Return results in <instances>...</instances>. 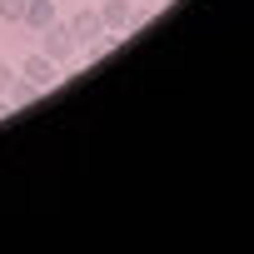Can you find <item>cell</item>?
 Wrapping results in <instances>:
<instances>
[{"label": "cell", "instance_id": "cell-1", "mask_svg": "<svg viewBox=\"0 0 254 254\" xmlns=\"http://www.w3.org/2000/svg\"><path fill=\"white\" fill-rule=\"evenodd\" d=\"M75 50H80V45H75V35H70V20H50V25L40 30V55H50L55 65H65Z\"/></svg>", "mask_w": 254, "mask_h": 254}, {"label": "cell", "instance_id": "cell-2", "mask_svg": "<svg viewBox=\"0 0 254 254\" xmlns=\"http://www.w3.org/2000/svg\"><path fill=\"white\" fill-rule=\"evenodd\" d=\"M70 35H75L80 50H95V45L105 40V20H100V10H80V15L70 20Z\"/></svg>", "mask_w": 254, "mask_h": 254}, {"label": "cell", "instance_id": "cell-3", "mask_svg": "<svg viewBox=\"0 0 254 254\" xmlns=\"http://www.w3.org/2000/svg\"><path fill=\"white\" fill-rule=\"evenodd\" d=\"M20 75H25V80H35L40 90H50V85L60 80V65H55L50 55H40V50H35V55H25V60H20Z\"/></svg>", "mask_w": 254, "mask_h": 254}, {"label": "cell", "instance_id": "cell-4", "mask_svg": "<svg viewBox=\"0 0 254 254\" xmlns=\"http://www.w3.org/2000/svg\"><path fill=\"white\" fill-rule=\"evenodd\" d=\"M100 20H105V30H130L135 25V10H130V0H105Z\"/></svg>", "mask_w": 254, "mask_h": 254}, {"label": "cell", "instance_id": "cell-5", "mask_svg": "<svg viewBox=\"0 0 254 254\" xmlns=\"http://www.w3.org/2000/svg\"><path fill=\"white\" fill-rule=\"evenodd\" d=\"M50 20H55V0H25V20H20L25 30H35V35H40Z\"/></svg>", "mask_w": 254, "mask_h": 254}, {"label": "cell", "instance_id": "cell-6", "mask_svg": "<svg viewBox=\"0 0 254 254\" xmlns=\"http://www.w3.org/2000/svg\"><path fill=\"white\" fill-rule=\"evenodd\" d=\"M35 100H40V85L25 80V75H15V85H10V105L20 110V105H35Z\"/></svg>", "mask_w": 254, "mask_h": 254}, {"label": "cell", "instance_id": "cell-7", "mask_svg": "<svg viewBox=\"0 0 254 254\" xmlns=\"http://www.w3.org/2000/svg\"><path fill=\"white\" fill-rule=\"evenodd\" d=\"M0 20H5V25H20V20H25V0H0Z\"/></svg>", "mask_w": 254, "mask_h": 254}, {"label": "cell", "instance_id": "cell-8", "mask_svg": "<svg viewBox=\"0 0 254 254\" xmlns=\"http://www.w3.org/2000/svg\"><path fill=\"white\" fill-rule=\"evenodd\" d=\"M15 75H20V70H10L5 60H0V95H10V85H15Z\"/></svg>", "mask_w": 254, "mask_h": 254}, {"label": "cell", "instance_id": "cell-9", "mask_svg": "<svg viewBox=\"0 0 254 254\" xmlns=\"http://www.w3.org/2000/svg\"><path fill=\"white\" fill-rule=\"evenodd\" d=\"M10 110H15V105H10V100H5V95H0V120H5V115H10Z\"/></svg>", "mask_w": 254, "mask_h": 254}]
</instances>
